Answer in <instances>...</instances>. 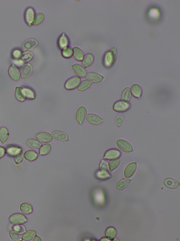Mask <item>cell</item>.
<instances>
[{"instance_id":"6da1fadb","label":"cell","mask_w":180,"mask_h":241,"mask_svg":"<svg viewBox=\"0 0 180 241\" xmlns=\"http://www.w3.org/2000/svg\"><path fill=\"white\" fill-rule=\"evenodd\" d=\"M118 57V51L116 48H111L108 50L103 58V64L105 67H110L113 65V63L116 61Z\"/></svg>"},{"instance_id":"7a4b0ae2","label":"cell","mask_w":180,"mask_h":241,"mask_svg":"<svg viewBox=\"0 0 180 241\" xmlns=\"http://www.w3.org/2000/svg\"><path fill=\"white\" fill-rule=\"evenodd\" d=\"M116 144L119 149L124 152L129 153L133 151L132 146L131 143L126 140L122 139H118L117 141Z\"/></svg>"},{"instance_id":"3957f363","label":"cell","mask_w":180,"mask_h":241,"mask_svg":"<svg viewBox=\"0 0 180 241\" xmlns=\"http://www.w3.org/2000/svg\"><path fill=\"white\" fill-rule=\"evenodd\" d=\"M9 220L11 223L15 225L23 224L28 221L27 218L24 215L18 213L11 215L9 218Z\"/></svg>"},{"instance_id":"277c9868","label":"cell","mask_w":180,"mask_h":241,"mask_svg":"<svg viewBox=\"0 0 180 241\" xmlns=\"http://www.w3.org/2000/svg\"><path fill=\"white\" fill-rule=\"evenodd\" d=\"M37 41L34 39H29L27 40L21 46V50L23 53H27L28 51L32 50L38 46Z\"/></svg>"},{"instance_id":"5b68a950","label":"cell","mask_w":180,"mask_h":241,"mask_svg":"<svg viewBox=\"0 0 180 241\" xmlns=\"http://www.w3.org/2000/svg\"><path fill=\"white\" fill-rule=\"evenodd\" d=\"M81 78L77 77H73L68 79L64 84V88L68 90L75 89L79 84Z\"/></svg>"},{"instance_id":"8992f818","label":"cell","mask_w":180,"mask_h":241,"mask_svg":"<svg viewBox=\"0 0 180 241\" xmlns=\"http://www.w3.org/2000/svg\"><path fill=\"white\" fill-rule=\"evenodd\" d=\"M5 147L6 153L10 156L15 157L22 152V148L16 146L9 144L5 146Z\"/></svg>"},{"instance_id":"52a82bcc","label":"cell","mask_w":180,"mask_h":241,"mask_svg":"<svg viewBox=\"0 0 180 241\" xmlns=\"http://www.w3.org/2000/svg\"><path fill=\"white\" fill-rule=\"evenodd\" d=\"M87 113L86 108L84 106H81L77 110L75 115L76 120L80 125H82L83 122Z\"/></svg>"},{"instance_id":"ba28073f","label":"cell","mask_w":180,"mask_h":241,"mask_svg":"<svg viewBox=\"0 0 180 241\" xmlns=\"http://www.w3.org/2000/svg\"><path fill=\"white\" fill-rule=\"evenodd\" d=\"M130 107V104L128 102L124 101H117L113 105V110L117 112L126 111Z\"/></svg>"},{"instance_id":"9c48e42d","label":"cell","mask_w":180,"mask_h":241,"mask_svg":"<svg viewBox=\"0 0 180 241\" xmlns=\"http://www.w3.org/2000/svg\"><path fill=\"white\" fill-rule=\"evenodd\" d=\"M87 120L93 126H99L103 123V120L99 116L94 114H89L87 116Z\"/></svg>"},{"instance_id":"30bf717a","label":"cell","mask_w":180,"mask_h":241,"mask_svg":"<svg viewBox=\"0 0 180 241\" xmlns=\"http://www.w3.org/2000/svg\"><path fill=\"white\" fill-rule=\"evenodd\" d=\"M52 134L54 138L58 141L67 142L69 140L68 135L63 131H60V130H55L53 131Z\"/></svg>"},{"instance_id":"8fae6325","label":"cell","mask_w":180,"mask_h":241,"mask_svg":"<svg viewBox=\"0 0 180 241\" xmlns=\"http://www.w3.org/2000/svg\"><path fill=\"white\" fill-rule=\"evenodd\" d=\"M36 137L39 141L43 143H48L53 140L52 135L48 132H41L37 134Z\"/></svg>"},{"instance_id":"7c38bea8","label":"cell","mask_w":180,"mask_h":241,"mask_svg":"<svg viewBox=\"0 0 180 241\" xmlns=\"http://www.w3.org/2000/svg\"><path fill=\"white\" fill-rule=\"evenodd\" d=\"M9 74L12 80L15 81H19L20 79V73L17 67L12 64L9 69Z\"/></svg>"},{"instance_id":"4fadbf2b","label":"cell","mask_w":180,"mask_h":241,"mask_svg":"<svg viewBox=\"0 0 180 241\" xmlns=\"http://www.w3.org/2000/svg\"><path fill=\"white\" fill-rule=\"evenodd\" d=\"M121 155V153L119 150L116 149H111L107 151L104 155V158L105 159L109 160L112 159L117 158Z\"/></svg>"},{"instance_id":"5bb4252c","label":"cell","mask_w":180,"mask_h":241,"mask_svg":"<svg viewBox=\"0 0 180 241\" xmlns=\"http://www.w3.org/2000/svg\"><path fill=\"white\" fill-rule=\"evenodd\" d=\"M87 78L95 83H98L102 82L104 77L97 72H90L87 74Z\"/></svg>"},{"instance_id":"9a60e30c","label":"cell","mask_w":180,"mask_h":241,"mask_svg":"<svg viewBox=\"0 0 180 241\" xmlns=\"http://www.w3.org/2000/svg\"><path fill=\"white\" fill-rule=\"evenodd\" d=\"M137 164L136 163H132L129 164L124 171V176L127 178L131 177L134 174L137 170Z\"/></svg>"},{"instance_id":"2e32d148","label":"cell","mask_w":180,"mask_h":241,"mask_svg":"<svg viewBox=\"0 0 180 241\" xmlns=\"http://www.w3.org/2000/svg\"><path fill=\"white\" fill-rule=\"evenodd\" d=\"M32 71V67L29 64H27L21 67L20 70V76L22 79L28 78L31 74Z\"/></svg>"},{"instance_id":"e0dca14e","label":"cell","mask_w":180,"mask_h":241,"mask_svg":"<svg viewBox=\"0 0 180 241\" xmlns=\"http://www.w3.org/2000/svg\"><path fill=\"white\" fill-rule=\"evenodd\" d=\"M163 183L166 187L171 189H175L180 185L178 181L172 178H166L163 181Z\"/></svg>"},{"instance_id":"ac0fdd59","label":"cell","mask_w":180,"mask_h":241,"mask_svg":"<svg viewBox=\"0 0 180 241\" xmlns=\"http://www.w3.org/2000/svg\"><path fill=\"white\" fill-rule=\"evenodd\" d=\"M68 44L69 41L67 37L64 34H62L58 40V46L59 49L62 50H64L67 48Z\"/></svg>"},{"instance_id":"d6986e66","label":"cell","mask_w":180,"mask_h":241,"mask_svg":"<svg viewBox=\"0 0 180 241\" xmlns=\"http://www.w3.org/2000/svg\"><path fill=\"white\" fill-rule=\"evenodd\" d=\"M72 69L78 76L84 78L87 75V71L82 66L78 64H75L72 66Z\"/></svg>"},{"instance_id":"ffe728a7","label":"cell","mask_w":180,"mask_h":241,"mask_svg":"<svg viewBox=\"0 0 180 241\" xmlns=\"http://www.w3.org/2000/svg\"><path fill=\"white\" fill-rule=\"evenodd\" d=\"M15 96L20 102H23L26 99V95L23 88L17 87L15 90Z\"/></svg>"},{"instance_id":"44dd1931","label":"cell","mask_w":180,"mask_h":241,"mask_svg":"<svg viewBox=\"0 0 180 241\" xmlns=\"http://www.w3.org/2000/svg\"><path fill=\"white\" fill-rule=\"evenodd\" d=\"M34 16V12L32 8H28L27 9L25 13V20L28 25H31L32 19Z\"/></svg>"},{"instance_id":"7402d4cb","label":"cell","mask_w":180,"mask_h":241,"mask_svg":"<svg viewBox=\"0 0 180 241\" xmlns=\"http://www.w3.org/2000/svg\"><path fill=\"white\" fill-rule=\"evenodd\" d=\"M132 96V92L130 88L128 87L125 88L122 92L121 99L122 101L129 102L131 99Z\"/></svg>"},{"instance_id":"603a6c76","label":"cell","mask_w":180,"mask_h":241,"mask_svg":"<svg viewBox=\"0 0 180 241\" xmlns=\"http://www.w3.org/2000/svg\"><path fill=\"white\" fill-rule=\"evenodd\" d=\"M131 92L135 98H140L142 96V90L139 85L135 84L132 86Z\"/></svg>"},{"instance_id":"cb8c5ba5","label":"cell","mask_w":180,"mask_h":241,"mask_svg":"<svg viewBox=\"0 0 180 241\" xmlns=\"http://www.w3.org/2000/svg\"><path fill=\"white\" fill-rule=\"evenodd\" d=\"M95 201L98 205H102L105 201V196L104 193L101 190H97L95 193Z\"/></svg>"},{"instance_id":"d4e9b609","label":"cell","mask_w":180,"mask_h":241,"mask_svg":"<svg viewBox=\"0 0 180 241\" xmlns=\"http://www.w3.org/2000/svg\"><path fill=\"white\" fill-rule=\"evenodd\" d=\"M94 57L92 54H88L83 57L82 61V64L85 67H88L92 64L93 62Z\"/></svg>"},{"instance_id":"484cf974","label":"cell","mask_w":180,"mask_h":241,"mask_svg":"<svg viewBox=\"0 0 180 241\" xmlns=\"http://www.w3.org/2000/svg\"><path fill=\"white\" fill-rule=\"evenodd\" d=\"M9 137V131L7 128L1 127L0 128V142L2 143H5L8 140Z\"/></svg>"},{"instance_id":"4316f807","label":"cell","mask_w":180,"mask_h":241,"mask_svg":"<svg viewBox=\"0 0 180 241\" xmlns=\"http://www.w3.org/2000/svg\"><path fill=\"white\" fill-rule=\"evenodd\" d=\"M45 19V15L43 13H38L35 15L31 23V25H37L40 24Z\"/></svg>"},{"instance_id":"83f0119b","label":"cell","mask_w":180,"mask_h":241,"mask_svg":"<svg viewBox=\"0 0 180 241\" xmlns=\"http://www.w3.org/2000/svg\"><path fill=\"white\" fill-rule=\"evenodd\" d=\"M27 145L28 147L33 149H39L42 146V144L40 142H39L36 139H33V138L28 139L27 141Z\"/></svg>"},{"instance_id":"f1b7e54d","label":"cell","mask_w":180,"mask_h":241,"mask_svg":"<svg viewBox=\"0 0 180 241\" xmlns=\"http://www.w3.org/2000/svg\"><path fill=\"white\" fill-rule=\"evenodd\" d=\"M25 159L30 162H32L37 159L38 154L36 152L32 150L27 151L24 154Z\"/></svg>"},{"instance_id":"f546056e","label":"cell","mask_w":180,"mask_h":241,"mask_svg":"<svg viewBox=\"0 0 180 241\" xmlns=\"http://www.w3.org/2000/svg\"><path fill=\"white\" fill-rule=\"evenodd\" d=\"M73 56L76 60L80 61L83 60L84 57V53L82 50L78 47L73 48Z\"/></svg>"},{"instance_id":"4dcf8cb0","label":"cell","mask_w":180,"mask_h":241,"mask_svg":"<svg viewBox=\"0 0 180 241\" xmlns=\"http://www.w3.org/2000/svg\"><path fill=\"white\" fill-rule=\"evenodd\" d=\"M105 234L106 238L109 239L110 240H113L116 237V230L114 228L110 227L106 229L105 232Z\"/></svg>"},{"instance_id":"1f68e13d","label":"cell","mask_w":180,"mask_h":241,"mask_svg":"<svg viewBox=\"0 0 180 241\" xmlns=\"http://www.w3.org/2000/svg\"><path fill=\"white\" fill-rule=\"evenodd\" d=\"M92 86V83L90 81L85 80L79 84L77 88L78 91L80 92H84Z\"/></svg>"},{"instance_id":"d6a6232c","label":"cell","mask_w":180,"mask_h":241,"mask_svg":"<svg viewBox=\"0 0 180 241\" xmlns=\"http://www.w3.org/2000/svg\"><path fill=\"white\" fill-rule=\"evenodd\" d=\"M36 235V232L34 230H29L24 233L22 236V239L24 241H31Z\"/></svg>"},{"instance_id":"836d02e7","label":"cell","mask_w":180,"mask_h":241,"mask_svg":"<svg viewBox=\"0 0 180 241\" xmlns=\"http://www.w3.org/2000/svg\"><path fill=\"white\" fill-rule=\"evenodd\" d=\"M20 211L24 214H30L32 213L33 209L30 204L28 203H23L20 205Z\"/></svg>"},{"instance_id":"e575fe53","label":"cell","mask_w":180,"mask_h":241,"mask_svg":"<svg viewBox=\"0 0 180 241\" xmlns=\"http://www.w3.org/2000/svg\"><path fill=\"white\" fill-rule=\"evenodd\" d=\"M131 180L126 178H124L119 180L117 184L116 188L119 190H123L129 185Z\"/></svg>"},{"instance_id":"d590c367","label":"cell","mask_w":180,"mask_h":241,"mask_svg":"<svg viewBox=\"0 0 180 241\" xmlns=\"http://www.w3.org/2000/svg\"><path fill=\"white\" fill-rule=\"evenodd\" d=\"M96 176L99 180H105L110 178L111 175L109 174V172L100 170L96 172Z\"/></svg>"},{"instance_id":"8d00e7d4","label":"cell","mask_w":180,"mask_h":241,"mask_svg":"<svg viewBox=\"0 0 180 241\" xmlns=\"http://www.w3.org/2000/svg\"><path fill=\"white\" fill-rule=\"evenodd\" d=\"M52 149V146L50 144H46L42 145L39 150V154L40 155L44 156L48 154L51 152Z\"/></svg>"},{"instance_id":"74e56055","label":"cell","mask_w":180,"mask_h":241,"mask_svg":"<svg viewBox=\"0 0 180 241\" xmlns=\"http://www.w3.org/2000/svg\"><path fill=\"white\" fill-rule=\"evenodd\" d=\"M120 163V160L119 158H115L109 161V169L111 172L116 169L119 166Z\"/></svg>"},{"instance_id":"f35d334b","label":"cell","mask_w":180,"mask_h":241,"mask_svg":"<svg viewBox=\"0 0 180 241\" xmlns=\"http://www.w3.org/2000/svg\"><path fill=\"white\" fill-rule=\"evenodd\" d=\"M24 92H25L26 97L28 99H33L35 98V94L32 89L30 88H23Z\"/></svg>"},{"instance_id":"ab89813d","label":"cell","mask_w":180,"mask_h":241,"mask_svg":"<svg viewBox=\"0 0 180 241\" xmlns=\"http://www.w3.org/2000/svg\"><path fill=\"white\" fill-rule=\"evenodd\" d=\"M62 56L64 58H70L72 56V50L69 47H67L66 49L62 50Z\"/></svg>"},{"instance_id":"60d3db41","label":"cell","mask_w":180,"mask_h":241,"mask_svg":"<svg viewBox=\"0 0 180 241\" xmlns=\"http://www.w3.org/2000/svg\"><path fill=\"white\" fill-rule=\"evenodd\" d=\"M33 54L31 53H25L22 54L20 57V59L22 62L29 61L32 59Z\"/></svg>"},{"instance_id":"b9f144b4","label":"cell","mask_w":180,"mask_h":241,"mask_svg":"<svg viewBox=\"0 0 180 241\" xmlns=\"http://www.w3.org/2000/svg\"><path fill=\"white\" fill-rule=\"evenodd\" d=\"M10 236L14 241H19L20 239V235L19 233L15 231L14 230H11L10 232Z\"/></svg>"},{"instance_id":"7bdbcfd3","label":"cell","mask_w":180,"mask_h":241,"mask_svg":"<svg viewBox=\"0 0 180 241\" xmlns=\"http://www.w3.org/2000/svg\"><path fill=\"white\" fill-rule=\"evenodd\" d=\"M149 16L153 19H156L159 16V12L158 10L156 9H153L150 10L149 12Z\"/></svg>"},{"instance_id":"ee69618b","label":"cell","mask_w":180,"mask_h":241,"mask_svg":"<svg viewBox=\"0 0 180 241\" xmlns=\"http://www.w3.org/2000/svg\"><path fill=\"white\" fill-rule=\"evenodd\" d=\"M100 170L101 171L109 172L108 163H107L106 161L104 160L101 161V163H100Z\"/></svg>"},{"instance_id":"f6af8a7d","label":"cell","mask_w":180,"mask_h":241,"mask_svg":"<svg viewBox=\"0 0 180 241\" xmlns=\"http://www.w3.org/2000/svg\"><path fill=\"white\" fill-rule=\"evenodd\" d=\"M12 228H13V230L19 233H22L24 232L25 230L24 227L22 225H18V224L13 226Z\"/></svg>"},{"instance_id":"bcb514c9","label":"cell","mask_w":180,"mask_h":241,"mask_svg":"<svg viewBox=\"0 0 180 241\" xmlns=\"http://www.w3.org/2000/svg\"><path fill=\"white\" fill-rule=\"evenodd\" d=\"M21 53L20 50H15L13 51L12 53V57L15 59H19L21 57Z\"/></svg>"},{"instance_id":"7dc6e473","label":"cell","mask_w":180,"mask_h":241,"mask_svg":"<svg viewBox=\"0 0 180 241\" xmlns=\"http://www.w3.org/2000/svg\"><path fill=\"white\" fill-rule=\"evenodd\" d=\"M14 160L16 164H19L21 163L23 160V157L21 153H19L14 157Z\"/></svg>"},{"instance_id":"c3c4849f","label":"cell","mask_w":180,"mask_h":241,"mask_svg":"<svg viewBox=\"0 0 180 241\" xmlns=\"http://www.w3.org/2000/svg\"><path fill=\"white\" fill-rule=\"evenodd\" d=\"M6 149L2 147H0V158H3L6 154Z\"/></svg>"},{"instance_id":"681fc988","label":"cell","mask_w":180,"mask_h":241,"mask_svg":"<svg viewBox=\"0 0 180 241\" xmlns=\"http://www.w3.org/2000/svg\"><path fill=\"white\" fill-rule=\"evenodd\" d=\"M116 122L118 125H121V124H122V123L123 122V120H122V119L120 118H118L116 119Z\"/></svg>"},{"instance_id":"f907efd6","label":"cell","mask_w":180,"mask_h":241,"mask_svg":"<svg viewBox=\"0 0 180 241\" xmlns=\"http://www.w3.org/2000/svg\"><path fill=\"white\" fill-rule=\"evenodd\" d=\"M33 241H41L42 239H41V238L39 237L38 236H35L34 238Z\"/></svg>"},{"instance_id":"816d5d0a","label":"cell","mask_w":180,"mask_h":241,"mask_svg":"<svg viewBox=\"0 0 180 241\" xmlns=\"http://www.w3.org/2000/svg\"><path fill=\"white\" fill-rule=\"evenodd\" d=\"M100 241H110V240L109 239L107 238H102L101 239V240H100Z\"/></svg>"},{"instance_id":"f5cc1de1","label":"cell","mask_w":180,"mask_h":241,"mask_svg":"<svg viewBox=\"0 0 180 241\" xmlns=\"http://www.w3.org/2000/svg\"><path fill=\"white\" fill-rule=\"evenodd\" d=\"M114 241H119V240L118 239V238H116L115 239H114Z\"/></svg>"}]
</instances>
